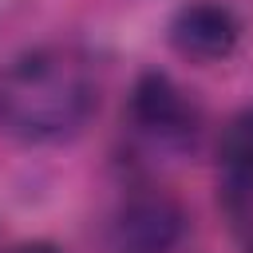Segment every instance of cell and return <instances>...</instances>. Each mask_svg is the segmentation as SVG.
I'll list each match as a JSON object with an SVG mask.
<instances>
[{"mask_svg":"<svg viewBox=\"0 0 253 253\" xmlns=\"http://www.w3.org/2000/svg\"><path fill=\"white\" fill-rule=\"evenodd\" d=\"M221 170H225V202L229 210L253 206V107L241 111L221 134Z\"/></svg>","mask_w":253,"mask_h":253,"instance_id":"cell-5","label":"cell"},{"mask_svg":"<svg viewBox=\"0 0 253 253\" xmlns=\"http://www.w3.org/2000/svg\"><path fill=\"white\" fill-rule=\"evenodd\" d=\"M166 40L190 63H217V59L233 55V47L241 40V20L233 16V8H225L217 0H190L170 16Z\"/></svg>","mask_w":253,"mask_h":253,"instance_id":"cell-4","label":"cell"},{"mask_svg":"<svg viewBox=\"0 0 253 253\" xmlns=\"http://www.w3.org/2000/svg\"><path fill=\"white\" fill-rule=\"evenodd\" d=\"M126 111H130L134 130L150 138L154 146L182 150V146H194L202 130V107L166 71H142L130 87Z\"/></svg>","mask_w":253,"mask_h":253,"instance_id":"cell-2","label":"cell"},{"mask_svg":"<svg viewBox=\"0 0 253 253\" xmlns=\"http://www.w3.org/2000/svg\"><path fill=\"white\" fill-rule=\"evenodd\" d=\"M99 111V83L83 51L43 43L0 75V130L28 146L75 138Z\"/></svg>","mask_w":253,"mask_h":253,"instance_id":"cell-1","label":"cell"},{"mask_svg":"<svg viewBox=\"0 0 253 253\" xmlns=\"http://www.w3.org/2000/svg\"><path fill=\"white\" fill-rule=\"evenodd\" d=\"M8 253H59L51 241H24V245H16V249H8Z\"/></svg>","mask_w":253,"mask_h":253,"instance_id":"cell-6","label":"cell"},{"mask_svg":"<svg viewBox=\"0 0 253 253\" xmlns=\"http://www.w3.org/2000/svg\"><path fill=\"white\" fill-rule=\"evenodd\" d=\"M186 206L166 190H134L111 221L115 253H174L186 237Z\"/></svg>","mask_w":253,"mask_h":253,"instance_id":"cell-3","label":"cell"}]
</instances>
